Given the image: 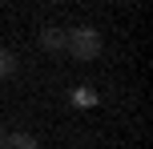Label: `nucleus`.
<instances>
[{"instance_id": "1", "label": "nucleus", "mask_w": 153, "mask_h": 149, "mask_svg": "<svg viewBox=\"0 0 153 149\" xmlns=\"http://www.w3.org/2000/svg\"><path fill=\"white\" fill-rule=\"evenodd\" d=\"M101 48H105V40H101V32L93 24H76V28L65 32V53L73 61H97Z\"/></svg>"}, {"instance_id": "2", "label": "nucleus", "mask_w": 153, "mask_h": 149, "mask_svg": "<svg viewBox=\"0 0 153 149\" xmlns=\"http://www.w3.org/2000/svg\"><path fill=\"white\" fill-rule=\"evenodd\" d=\"M0 149H40V141L32 133H20V129H12V133L0 137Z\"/></svg>"}, {"instance_id": "3", "label": "nucleus", "mask_w": 153, "mask_h": 149, "mask_svg": "<svg viewBox=\"0 0 153 149\" xmlns=\"http://www.w3.org/2000/svg\"><path fill=\"white\" fill-rule=\"evenodd\" d=\"M40 48L45 53H65V28H45L40 32Z\"/></svg>"}, {"instance_id": "4", "label": "nucleus", "mask_w": 153, "mask_h": 149, "mask_svg": "<svg viewBox=\"0 0 153 149\" xmlns=\"http://www.w3.org/2000/svg\"><path fill=\"white\" fill-rule=\"evenodd\" d=\"M16 69H20V61H16V53H12V48H0V81L16 77Z\"/></svg>"}, {"instance_id": "5", "label": "nucleus", "mask_w": 153, "mask_h": 149, "mask_svg": "<svg viewBox=\"0 0 153 149\" xmlns=\"http://www.w3.org/2000/svg\"><path fill=\"white\" fill-rule=\"evenodd\" d=\"M76 101H81V105H93L97 97H93V89H81V93H76Z\"/></svg>"}, {"instance_id": "6", "label": "nucleus", "mask_w": 153, "mask_h": 149, "mask_svg": "<svg viewBox=\"0 0 153 149\" xmlns=\"http://www.w3.org/2000/svg\"><path fill=\"white\" fill-rule=\"evenodd\" d=\"M0 137H4V121H0Z\"/></svg>"}]
</instances>
